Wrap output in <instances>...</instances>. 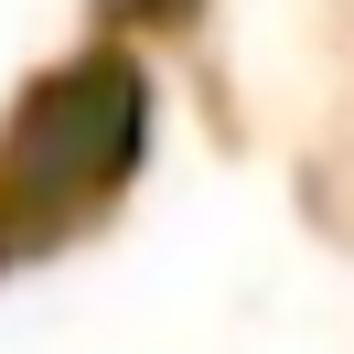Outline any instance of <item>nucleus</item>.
Wrapping results in <instances>:
<instances>
[{
  "label": "nucleus",
  "mask_w": 354,
  "mask_h": 354,
  "mask_svg": "<svg viewBox=\"0 0 354 354\" xmlns=\"http://www.w3.org/2000/svg\"><path fill=\"white\" fill-rule=\"evenodd\" d=\"M140 140H151V75L129 54H86L54 65L22 97L11 140H0V258H32L65 225H86L97 204L129 183Z\"/></svg>",
  "instance_id": "obj_1"
}]
</instances>
